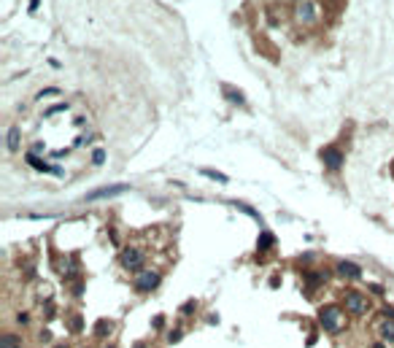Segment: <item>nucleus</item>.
I'll use <instances>...</instances> for the list:
<instances>
[{
  "label": "nucleus",
  "instance_id": "nucleus-2",
  "mask_svg": "<svg viewBox=\"0 0 394 348\" xmlns=\"http://www.w3.org/2000/svg\"><path fill=\"white\" fill-rule=\"evenodd\" d=\"M322 159H324L327 167H332V170H337V167H340V152H337V148H324V152H322Z\"/></svg>",
  "mask_w": 394,
  "mask_h": 348
},
{
  "label": "nucleus",
  "instance_id": "nucleus-3",
  "mask_svg": "<svg viewBox=\"0 0 394 348\" xmlns=\"http://www.w3.org/2000/svg\"><path fill=\"white\" fill-rule=\"evenodd\" d=\"M127 186H103V189L97 192H89L87 194V200H97V197H111V194H119V192H125Z\"/></svg>",
  "mask_w": 394,
  "mask_h": 348
},
{
  "label": "nucleus",
  "instance_id": "nucleus-4",
  "mask_svg": "<svg viewBox=\"0 0 394 348\" xmlns=\"http://www.w3.org/2000/svg\"><path fill=\"white\" fill-rule=\"evenodd\" d=\"M140 259H143V257H140V251H138V248H127L125 254H121V262H125L127 267H138V265H140Z\"/></svg>",
  "mask_w": 394,
  "mask_h": 348
},
{
  "label": "nucleus",
  "instance_id": "nucleus-6",
  "mask_svg": "<svg viewBox=\"0 0 394 348\" xmlns=\"http://www.w3.org/2000/svg\"><path fill=\"white\" fill-rule=\"evenodd\" d=\"M8 148H11V152H16V148H19V130H11V133H8Z\"/></svg>",
  "mask_w": 394,
  "mask_h": 348
},
{
  "label": "nucleus",
  "instance_id": "nucleus-1",
  "mask_svg": "<svg viewBox=\"0 0 394 348\" xmlns=\"http://www.w3.org/2000/svg\"><path fill=\"white\" fill-rule=\"evenodd\" d=\"M318 19H322V11L313 0H297L294 3V22L300 27H316Z\"/></svg>",
  "mask_w": 394,
  "mask_h": 348
},
{
  "label": "nucleus",
  "instance_id": "nucleus-5",
  "mask_svg": "<svg viewBox=\"0 0 394 348\" xmlns=\"http://www.w3.org/2000/svg\"><path fill=\"white\" fill-rule=\"evenodd\" d=\"M154 284H157V276H154V272H146V276H140V281H138L140 289H152Z\"/></svg>",
  "mask_w": 394,
  "mask_h": 348
}]
</instances>
